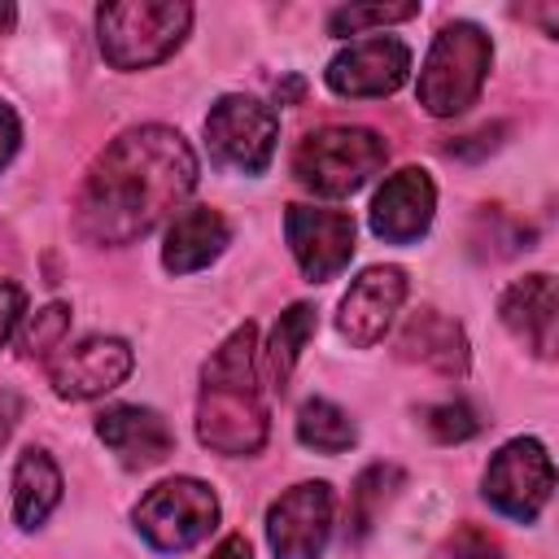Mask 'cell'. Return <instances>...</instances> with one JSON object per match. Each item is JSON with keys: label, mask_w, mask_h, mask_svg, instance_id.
Masks as SVG:
<instances>
[{"label": "cell", "mask_w": 559, "mask_h": 559, "mask_svg": "<svg viewBox=\"0 0 559 559\" xmlns=\"http://www.w3.org/2000/svg\"><path fill=\"white\" fill-rule=\"evenodd\" d=\"M197 183V157L170 127L122 131L87 170L79 192V227L96 245H131L148 236Z\"/></svg>", "instance_id": "1"}, {"label": "cell", "mask_w": 559, "mask_h": 559, "mask_svg": "<svg viewBox=\"0 0 559 559\" xmlns=\"http://www.w3.org/2000/svg\"><path fill=\"white\" fill-rule=\"evenodd\" d=\"M253 323L236 328L201 371L197 437L214 454H258L266 441V397L253 367Z\"/></svg>", "instance_id": "2"}, {"label": "cell", "mask_w": 559, "mask_h": 559, "mask_svg": "<svg viewBox=\"0 0 559 559\" xmlns=\"http://www.w3.org/2000/svg\"><path fill=\"white\" fill-rule=\"evenodd\" d=\"M192 26V4L179 0H122L100 4L96 35L114 70H148L166 61Z\"/></svg>", "instance_id": "3"}, {"label": "cell", "mask_w": 559, "mask_h": 559, "mask_svg": "<svg viewBox=\"0 0 559 559\" xmlns=\"http://www.w3.org/2000/svg\"><path fill=\"white\" fill-rule=\"evenodd\" d=\"M493 61V44L476 22H450L432 39L424 66H419V105L432 118H454L467 105H476L485 74Z\"/></svg>", "instance_id": "4"}, {"label": "cell", "mask_w": 559, "mask_h": 559, "mask_svg": "<svg viewBox=\"0 0 559 559\" xmlns=\"http://www.w3.org/2000/svg\"><path fill=\"white\" fill-rule=\"evenodd\" d=\"M389 162V144L367 127H323L306 135L293 153V175L319 197L358 192Z\"/></svg>", "instance_id": "5"}, {"label": "cell", "mask_w": 559, "mask_h": 559, "mask_svg": "<svg viewBox=\"0 0 559 559\" xmlns=\"http://www.w3.org/2000/svg\"><path fill=\"white\" fill-rule=\"evenodd\" d=\"M214 524H218V498L205 480H192V476L153 485L135 507L140 537L162 555H183L201 546L214 533Z\"/></svg>", "instance_id": "6"}, {"label": "cell", "mask_w": 559, "mask_h": 559, "mask_svg": "<svg viewBox=\"0 0 559 559\" xmlns=\"http://www.w3.org/2000/svg\"><path fill=\"white\" fill-rule=\"evenodd\" d=\"M555 493V463L537 437L507 441L485 467V502L520 524H533Z\"/></svg>", "instance_id": "7"}, {"label": "cell", "mask_w": 559, "mask_h": 559, "mask_svg": "<svg viewBox=\"0 0 559 559\" xmlns=\"http://www.w3.org/2000/svg\"><path fill=\"white\" fill-rule=\"evenodd\" d=\"M205 140L218 166L240 175H262L280 140V118L271 105L253 96H223L205 114Z\"/></svg>", "instance_id": "8"}, {"label": "cell", "mask_w": 559, "mask_h": 559, "mask_svg": "<svg viewBox=\"0 0 559 559\" xmlns=\"http://www.w3.org/2000/svg\"><path fill=\"white\" fill-rule=\"evenodd\" d=\"M336 520V493L323 480L293 485L266 511V542L275 559H323Z\"/></svg>", "instance_id": "9"}, {"label": "cell", "mask_w": 559, "mask_h": 559, "mask_svg": "<svg viewBox=\"0 0 559 559\" xmlns=\"http://www.w3.org/2000/svg\"><path fill=\"white\" fill-rule=\"evenodd\" d=\"M284 236L288 249L301 266L306 280H332L349 266L354 258V218L345 210L328 205H288L284 214Z\"/></svg>", "instance_id": "10"}, {"label": "cell", "mask_w": 559, "mask_h": 559, "mask_svg": "<svg viewBox=\"0 0 559 559\" xmlns=\"http://www.w3.org/2000/svg\"><path fill=\"white\" fill-rule=\"evenodd\" d=\"M411 74V48L397 35H371L349 44L345 52L332 57L328 66V87L336 96H389L406 83Z\"/></svg>", "instance_id": "11"}, {"label": "cell", "mask_w": 559, "mask_h": 559, "mask_svg": "<svg viewBox=\"0 0 559 559\" xmlns=\"http://www.w3.org/2000/svg\"><path fill=\"white\" fill-rule=\"evenodd\" d=\"M131 345L118 341V336H87L70 349H61L52 362H48V376H52V389L70 402H87V397H100L109 389H118L127 376H131Z\"/></svg>", "instance_id": "12"}, {"label": "cell", "mask_w": 559, "mask_h": 559, "mask_svg": "<svg viewBox=\"0 0 559 559\" xmlns=\"http://www.w3.org/2000/svg\"><path fill=\"white\" fill-rule=\"evenodd\" d=\"M402 301H406V271L402 266H367L349 284V293L341 297L336 328H341V336L349 345L367 349L389 332V323L402 310Z\"/></svg>", "instance_id": "13"}, {"label": "cell", "mask_w": 559, "mask_h": 559, "mask_svg": "<svg viewBox=\"0 0 559 559\" xmlns=\"http://www.w3.org/2000/svg\"><path fill=\"white\" fill-rule=\"evenodd\" d=\"M437 210V188L428 179V170L406 166L397 175H389L376 197H371V231L389 245H415Z\"/></svg>", "instance_id": "14"}, {"label": "cell", "mask_w": 559, "mask_h": 559, "mask_svg": "<svg viewBox=\"0 0 559 559\" xmlns=\"http://www.w3.org/2000/svg\"><path fill=\"white\" fill-rule=\"evenodd\" d=\"M96 437L118 454L122 467L144 472L166 463V454L175 450V432L170 424L148 411V406H109L96 415Z\"/></svg>", "instance_id": "15"}, {"label": "cell", "mask_w": 559, "mask_h": 559, "mask_svg": "<svg viewBox=\"0 0 559 559\" xmlns=\"http://www.w3.org/2000/svg\"><path fill=\"white\" fill-rule=\"evenodd\" d=\"M498 314H502L507 332H511L515 341H524V349H533L537 358H550V354H555L559 297H555V280H550L546 271L515 280V284L502 293Z\"/></svg>", "instance_id": "16"}, {"label": "cell", "mask_w": 559, "mask_h": 559, "mask_svg": "<svg viewBox=\"0 0 559 559\" xmlns=\"http://www.w3.org/2000/svg\"><path fill=\"white\" fill-rule=\"evenodd\" d=\"M397 354L406 362L432 367L441 376H463L467 371V336L463 328L441 314V310H415L397 336Z\"/></svg>", "instance_id": "17"}, {"label": "cell", "mask_w": 559, "mask_h": 559, "mask_svg": "<svg viewBox=\"0 0 559 559\" xmlns=\"http://www.w3.org/2000/svg\"><path fill=\"white\" fill-rule=\"evenodd\" d=\"M227 240H231L227 218L218 210H210V205H192V210H183V214L170 218L166 245H162V262H166V271L188 275V271L210 266L223 253Z\"/></svg>", "instance_id": "18"}, {"label": "cell", "mask_w": 559, "mask_h": 559, "mask_svg": "<svg viewBox=\"0 0 559 559\" xmlns=\"http://www.w3.org/2000/svg\"><path fill=\"white\" fill-rule=\"evenodd\" d=\"M61 502V472L48 459V450H22L13 467V520L17 528H39L48 511Z\"/></svg>", "instance_id": "19"}, {"label": "cell", "mask_w": 559, "mask_h": 559, "mask_svg": "<svg viewBox=\"0 0 559 559\" xmlns=\"http://www.w3.org/2000/svg\"><path fill=\"white\" fill-rule=\"evenodd\" d=\"M297 441L310 445V450H319V454H341V450H349L358 441V428H354V419L336 402L310 397L297 411Z\"/></svg>", "instance_id": "20"}, {"label": "cell", "mask_w": 559, "mask_h": 559, "mask_svg": "<svg viewBox=\"0 0 559 559\" xmlns=\"http://www.w3.org/2000/svg\"><path fill=\"white\" fill-rule=\"evenodd\" d=\"M314 328H319V314H314V306H306V301H297V306H288V310L280 314V323H275V332H271V345H266V358H271V371H275L280 384L293 376V367H297L306 341L314 336Z\"/></svg>", "instance_id": "21"}, {"label": "cell", "mask_w": 559, "mask_h": 559, "mask_svg": "<svg viewBox=\"0 0 559 559\" xmlns=\"http://www.w3.org/2000/svg\"><path fill=\"white\" fill-rule=\"evenodd\" d=\"M402 485V472L397 467H389V463H371L358 480H354V489H349V533L354 537H367L371 533V524H376V515L384 511V502L393 498V489Z\"/></svg>", "instance_id": "22"}, {"label": "cell", "mask_w": 559, "mask_h": 559, "mask_svg": "<svg viewBox=\"0 0 559 559\" xmlns=\"http://www.w3.org/2000/svg\"><path fill=\"white\" fill-rule=\"evenodd\" d=\"M419 4H349V9H336L328 17V31L332 35H358L367 26H389V22H406L415 17Z\"/></svg>", "instance_id": "23"}, {"label": "cell", "mask_w": 559, "mask_h": 559, "mask_svg": "<svg viewBox=\"0 0 559 559\" xmlns=\"http://www.w3.org/2000/svg\"><path fill=\"white\" fill-rule=\"evenodd\" d=\"M424 424H428V432H432L441 445H454V441H467V437L480 432V415H476L467 402L428 406V411H424Z\"/></svg>", "instance_id": "24"}, {"label": "cell", "mask_w": 559, "mask_h": 559, "mask_svg": "<svg viewBox=\"0 0 559 559\" xmlns=\"http://www.w3.org/2000/svg\"><path fill=\"white\" fill-rule=\"evenodd\" d=\"M66 328H70V310H66V306H48V310H39V314L31 319V328H26V336H22L26 354H52V349L61 345Z\"/></svg>", "instance_id": "25"}, {"label": "cell", "mask_w": 559, "mask_h": 559, "mask_svg": "<svg viewBox=\"0 0 559 559\" xmlns=\"http://www.w3.org/2000/svg\"><path fill=\"white\" fill-rule=\"evenodd\" d=\"M450 550H454V559H502V546L485 528H472V524L454 533Z\"/></svg>", "instance_id": "26"}, {"label": "cell", "mask_w": 559, "mask_h": 559, "mask_svg": "<svg viewBox=\"0 0 559 559\" xmlns=\"http://www.w3.org/2000/svg\"><path fill=\"white\" fill-rule=\"evenodd\" d=\"M22 306H26L22 288H17L13 280H0V349H4V341L13 336V328H17V319H22Z\"/></svg>", "instance_id": "27"}, {"label": "cell", "mask_w": 559, "mask_h": 559, "mask_svg": "<svg viewBox=\"0 0 559 559\" xmlns=\"http://www.w3.org/2000/svg\"><path fill=\"white\" fill-rule=\"evenodd\" d=\"M17 140H22V127H17V114L0 100V170L13 162V153H17Z\"/></svg>", "instance_id": "28"}, {"label": "cell", "mask_w": 559, "mask_h": 559, "mask_svg": "<svg viewBox=\"0 0 559 559\" xmlns=\"http://www.w3.org/2000/svg\"><path fill=\"white\" fill-rule=\"evenodd\" d=\"M210 559H253V546H249V537L231 533V537H223V542H218V550H214Z\"/></svg>", "instance_id": "29"}, {"label": "cell", "mask_w": 559, "mask_h": 559, "mask_svg": "<svg viewBox=\"0 0 559 559\" xmlns=\"http://www.w3.org/2000/svg\"><path fill=\"white\" fill-rule=\"evenodd\" d=\"M17 415H22V402H17L13 393H0V445L9 441V432H13Z\"/></svg>", "instance_id": "30"}, {"label": "cell", "mask_w": 559, "mask_h": 559, "mask_svg": "<svg viewBox=\"0 0 559 559\" xmlns=\"http://www.w3.org/2000/svg\"><path fill=\"white\" fill-rule=\"evenodd\" d=\"M13 22H17V9H13L9 0H0V35H4V31L13 26Z\"/></svg>", "instance_id": "31"}]
</instances>
